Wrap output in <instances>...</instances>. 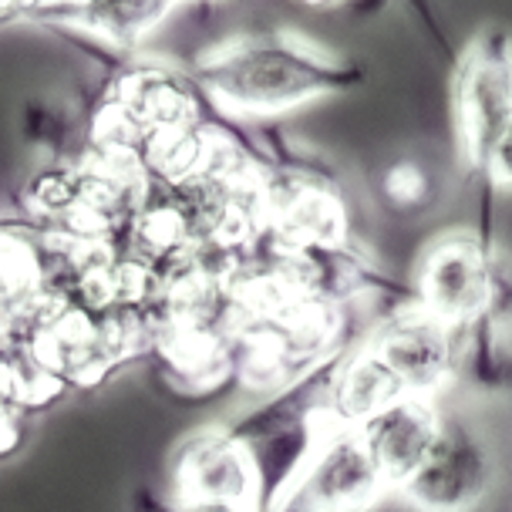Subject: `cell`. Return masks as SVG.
<instances>
[{
  "label": "cell",
  "instance_id": "4fadbf2b",
  "mask_svg": "<svg viewBox=\"0 0 512 512\" xmlns=\"http://www.w3.org/2000/svg\"><path fill=\"white\" fill-rule=\"evenodd\" d=\"M482 176L489 179L492 189L509 192V196H512V118H509V125L502 128V135L496 139V145H492L486 172H482Z\"/></svg>",
  "mask_w": 512,
  "mask_h": 512
},
{
  "label": "cell",
  "instance_id": "5b68a950",
  "mask_svg": "<svg viewBox=\"0 0 512 512\" xmlns=\"http://www.w3.org/2000/svg\"><path fill=\"white\" fill-rule=\"evenodd\" d=\"M179 506L256 509L263 506V475L250 445L233 428H203L179 448L172 462Z\"/></svg>",
  "mask_w": 512,
  "mask_h": 512
},
{
  "label": "cell",
  "instance_id": "6da1fadb",
  "mask_svg": "<svg viewBox=\"0 0 512 512\" xmlns=\"http://www.w3.org/2000/svg\"><path fill=\"white\" fill-rule=\"evenodd\" d=\"M364 81V68L290 31L250 34L209 51L196 85L230 115L270 118L341 95Z\"/></svg>",
  "mask_w": 512,
  "mask_h": 512
},
{
  "label": "cell",
  "instance_id": "8992f818",
  "mask_svg": "<svg viewBox=\"0 0 512 512\" xmlns=\"http://www.w3.org/2000/svg\"><path fill=\"white\" fill-rule=\"evenodd\" d=\"M358 428H324L294 482L277 499L283 509H364L388 496Z\"/></svg>",
  "mask_w": 512,
  "mask_h": 512
},
{
  "label": "cell",
  "instance_id": "3957f363",
  "mask_svg": "<svg viewBox=\"0 0 512 512\" xmlns=\"http://www.w3.org/2000/svg\"><path fill=\"white\" fill-rule=\"evenodd\" d=\"M512 118V31L482 27L452 75L455 152L465 172L482 176L489 152Z\"/></svg>",
  "mask_w": 512,
  "mask_h": 512
},
{
  "label": "cell",
  "instance_id": "52a82bcc",
  "mask_svg": "<svg viewBox=\"0 0 512 512\" xmlns=\"http://www.w3.org/2000/svg\"><path fill=\"white\" fill-rule=\"evenodd\" d=\"M492 482L496 459L486 438L475 432L465 415L445 408V425L432 455L398 489V496L422 509H469L489 496Z\"/></svg>",
  "mask_w": 512,
  "mask_h": 512
},
{
  "label": "cell",
  "instance_id": "5bb4252c",
  "mask_svg": "<svg viewBox=\"0 0 512 512\" xmlns=\"http://www.w3.org/2000/svg\"><path fill=\"white\" fill-rule=\"evenodd\" d=\"M27 4H31V0H0V17H7L14 11H27Z\"/></svg>",
  "mask_w": 512,
  "mask_h": 512
},
{
  "label": "cell",
  "instance_id": "8fae6325",
  "mask_svg": "<svg viewBox=\"0 0 512 512\" xmlns=\"http://www.w3.org/2000/svg\"><path fill=\"white\" fill-rule=\"evenodd\" d=\"M182 0H68V4L31 7L27 14L58 17L78 27L102 34L115 44H135L152 31L155 24L166 21V14Z\"/></svg>",
  "mask_w": 512,
  "mask_h": 512
},
{
  "label": "cell",
  "instance_id": "30bf717a",
  "mask_svg": "<svg viewBox=\"0 0 512 512\" xmlns=\"http://www.w3.org/2000/svg\"><path fill=\"white\" fill-rule=\"evenodd\" d=\"M118 115L139 135H145L149 128L162 125H182V122H196V98H192L189 85L176 75L166 71H132L118 81L112 102Z\"/></svg>",
  "mask_w": 512,
  "mask_h": 512
},
{
  "label": "cell",
  "instance_id": "7a4b0ae2",
  "mask_svg": "<svg viewBox=\"0 0 512 512\" xmlns=\"http://www.w3.org/2000/svg\"><path fill=\"white\" fill-rule=\"evenodd\" d=\"M509 294L502 253L472 230H445L432 236L415 260L411 300L432 310L472 337L492 324Z\"/></svg>",
  "mask_w": 512,
  "mask_h": 512
},
{
  "label": "cell",
  "instance_id": "9c48e42d",
  "mask_svg": "<svg viewBox=\"0 0 512 512\" xmlns=\"http://www.w3.org/2000/svg\"><path fill=\"white\" fill-rule=\"evenodd\" d=\"M405 395V384L368 341L341 351L331 364L324 391V422L334 428H358L388 401Z\"/></svg>",
  "mask_w": 512,
  "mask_h": 512
},
{
  "label": "cell",
  "instance_id": "7c38bea8",
  "mask_svg": "<svg viewBox=\"0 0 512 512\" xmlns=\"http://www.w3.org/2000/svg\"><path fill=\"white\" fill-rule=\"evenodd\" d=\"M381 192L388 199V206L401 209V213H411V209H422L428 203V196H432V176H428L422 162L401 159L395 166L384 169Z\"/></svg>",
  "mask_w": 512,
  "mask_h": 512
},
{
  "label": "cell",
  "instance_id": "277c9868",
  "mask_svg": "<svg viewBox=\"0 0 512 512\" xmlns=\"http://www.w3.org/2000/svg\"><path fill=\"white\" fill-rule=\"evenodd\" d=\"M364 341L398 374L405 391L445 398V391L459 381L472 337L405 297L381 324L371 327Z\"/></svg>",
  "mask_w": 512,
  "mask_h": 512
},
{
  "label": "cell",
  "instance_id": "9a60e30c",
  "mask_svg": "<svg viewBox=\"0 0 512 512\" xmlns=\"http://www.w3.org/2000/svg\"><path fill=\"white\" fill-rule=\"evenodd\" d=\"M300 4H307V7H334V4H341V0H300Z\"/></svg>",
  "mask_w": 512,
  "mask_h": 512
},
{
  "label": "cell",
  "instance_id": "ba28073f",
  "mask_svg": "<svg viewBox=\"0 0 512 512\" xmlns=\"http://www.w3.org/2000/svg\"><path fill=\"white\" fill-rule=\"evenodd\" d=\"M445 425V398L442 395H418L405 391L395 401H388L381 411H374L368 422L358 425V432L368 445L374 465L381 469L391 492H398L405 482L428 462L432 448Z\"/></svg>",
  "mask_w": 512,
  "mask_h": 512
}]
</instances>
